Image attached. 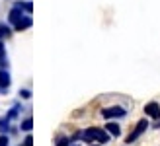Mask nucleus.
Segmentation results:
<instances>
[{
  "label": "nucleus",
  "instance_id": "nucleus-1",
  "mask_svg": "<svg viewBox=\"0 0 160 146\" xmlns=\"http://www.w3.org/2000/svg\"><path fill=\"white\" fill-rule=\"evenodd\" d=\"M109 133L108 131H103V129H98V127H90V129H86L84 133H80V139H82L84 142H100V144H106L109 142Z\"/></svg>",
  "mask_w": 160,
  "mask_h": 146
},
{
  "label": "nucleus",
  "instance_id": "nucleus-2",
  "mask_svg": "<svg viewBox=\"0 0 160 146\" xmlns=\"http://www.w3.org/2000/svg\"><path fill=\"white\" fill-rule=\"evenodd\" d=\"M147 127H148V121H147V119H141L139 123H137V127L133 129V133H129V136H127V144H131V142L137 140L139 136L147 131Z\"/></svg>",
  "mask_w": 160,
  "mask_h": 146
},
{
  "label": "nucleus",
  "instance_id": "nucleus-3",
  "mask_svg": "<svg viewBox=\"0 0 160 146\" xmlns=\"http://www.w3.org/2000/svg\"><path fill=\"white\" fill-rule=\"evenodd\" d=\"M125 113H127V111H125L123 107L115 105V107H106V109L102 111V115L106 117V119H113V117H115V119H119V117H125Z\"/></svg>",
  "mask_w": 160,
  "mask_h": 146
},
{
  "label": "nucleus",
  "instance_id": "nucleus-4",
  "mask_svg": "<svg viewBox=\"0 0 160 146\" xmlns=\"http://www.w3.org/2000/svg\"><path fill=\"white\" fill-rule=\"evenodd\" d=\"M145 113L148 117H152V119H160V105L156 101H150L145 105Z\"/></svg>",
  "mask_w": 160,
  "mask_h": 146
},
{
  "label": "nucleus",
  "instance_id": "nucleus-5",
  "mask_svg": "<svg viewBox=\"0 0 160 146\" xmlns=\"http://www.w3.org/2000/svg\"><path fill=\"white\" fill-rule=\"evenodd\" d=\"M10 88V74L6 68H0V92H6Z\"/></svg>",
  "mask_w": 160,
  "mask_h": 146
},
{
  "label": "nucleus",
  "instance_id": "nucleus-6",
  "mask_svg": "<svg viewBox=\"0 0 160 146\" xmlns=\"http://www.w3.org/2000/svg\"><path fill=\"white\" fill-rule=\"evenodd\" d=\"M31 23H33V20H31L29 16H23L20 22H16V23H14V29H16V31H23V29L31 27Z\"/></svg>",
  "mask_w": 160,
  "mask_h": 146
},
{
  "label": "nucleus",
  "instance_id": "nucleus-7",
  "mask_svg": "<svg viewBox=\"0 0 160 146\" xmlns=\"http://www.w3.org/2000/svg\"><path fill=\"white\" fill-rule=\"evenodd\" d=\"M22 18H23V14H22V8H20V6H14L12 10H10V16H8V20H10V23L14 26V23H16V22H20Z\"/></svg>",
  "mask_w": 160,
  "mask_h": 146
},
{
  "label": "nucleus",
  "instance_id": "nucleus-8",
  "mask_svg": "<svg viewBox=\"0 0 160 146\" xmlns=\"http://www.w3.org/2000/svg\"><path fill=\"white\" fill-rule=\"evenodd\" d=\"M106 131H108L111 136H119V134H121V129H119L117 123H108V125H106Z\"/></svg>",
  "mask_w": 160,
  "mask_h": 146
},
{
  "label": "nucleus",
  "instance_id": "nucleus-9",
  "mask_svg": "<svg viewBox=\"0 0 160 146\" xmlns=\"http://www.w3.org/2000/svg\"><path fill=\"white\" fill-rule=\"evenodd\" d=\"M12 35V29L6 26V23H0V41H2V39H8Z\"/></svg>",
  "mask_w": 160,
  "mask_h": 146
},
{
  "label": "nucleus",
  "instance_id": "nucleus-10",
  "mask_svg": "<svg viewBox=\"0 0 160 146\" xmlns=\"http://www.w3.org/2000/svg\"><path fill=\"white\" fill-rule=\"evenodd\" d=\"M20 127H22V131H26V133H29L31 129H33V119H31V117H28V119H23Z\"/></svg>",
  "mask_w": 160,
  "mask_h": 146
},
{
  "label": "nucleus",
  "instance_id": "nucleus-11",
  "mask_svg": "<svg viewBox=\"0 0 160 146\" xmlns=\"http://www.w3.org/2000/svg\"><path fill=\"white\" fill-rule=\"evenodd\" d=\"M0 66L6 68V53H4V43L0 41Z\"/></svg>",
  "mask_w": 160,
  "mask_h": 146
},
{
  "label": "nucleus",
  "instance_id": "nucleus-12",
  "mask_svg": "<svg viewBox=\"0 0 160 146\" xmlns=\"http://www.w3.org/2000/svg\"><path fill=\"white\" fill-rule=\"evenodd\" d=\"M16 6H20L22 10H26L28 14H31V10H33V4L31 2H16Z\"/></svg>",
  "mask_w": 160,
  "mask_h": 146
},
{
  "label": "nucleus",
  "instance_id": "nucleus-13",
  "mask_svg": "<svg viewBox=\"0 0 160 146\" xmlns=\"http://www.w3.org/2000/svg\"><path fill=\"white\" fill-rule=\"evenodd\" d=\"M8 127H10V119H8V117H2V119H0V133H6Z\"/></svg>",
  "mask_w": 160,
  "mask_h": 146
},
{
  "label": "nucleus",
  "instance_id": "nucleus-14",
  "mask_svg": "<svg viewBox=\"0 0 160 146\" xmlns=\"http://www.w3.org/2000/svg\"><path fill=\"white\" fill-rule=\"evenodd\" d=\"M18 111H20V107H18V105H14V107H12L10 111H8V115H6V117H8V119L12 121V119H14L16 115H18Z\"/></svg>",
  "mask_w": 160,
  "mask_h": 146
},
{
  "label": "nucleus",
  "instance_id": "nucleus-15",
  "mask_svg": "<svg viewBox=\"0 0 160 146\" xmlns=\"http://www.w3.org/2000/svg\"><path fill=\"white\" fill-rule=\"evenodd\" d=\"M8 144H10V139L6 134H0V146H8Z\"/></svg>",
  "mask_w": 160,
  "mask_h": 146
},
{
  "label": "nucleus",
  "instance_id": "nucleus-16",
  "mask_svg": "<svg viewBox=\"0 0 160 146\" xmlns=\"http://www.w3.org/2000/svg\"><path fill=\"white\" fill-rule=\"evenodd\" d=\"M57 146H70L68 139H57Z\"/></svg>",
  "mask_w": 160,
  "mask_h": 146
},
{
  "label": "nucleus",
  "instance_id": "nucleus-17",
  "mask_svg": "<svg viewBox=\"0 0 160 146\" xmlns=\"http://www.w3.org/2000/svg\"><path fill=\"white\" fill-rule=\"evenodd\" d=\"M20 95L23 97V100H29V97H31V92H29V90H20Z\"/></svg>",
  "mask_w": 160,
  "mask_h": 146
},
{
  "label": "nucleus",
  "instance_id": "nucleus-18",
  "mask_svg": "<svg viewBox=\"0 0 160 146\" xmlns=\"http://www.w3.org/2000/svg\"><path fill=\"white\" fill-rule=\"evenodd\" d=\"M22 146H33V139H31V136H28V139H26V142H23Z\"/></svg>",
  "mask_w": 160,
  "mask_h": 146
},
{
  "label": "nucleus",
  "instance_id": "nucleus-19",
  "mask_svg": "<svg viewBox=\"0 0 160 146\" xmlns=\"http://www.w3.org/2000/svg\"><path fill=\"white\" fill-rule=\"evenodd\" d=\"M90 146H100V144H90Z\"/></svg>",
  "mask_w": 160,
  "mask_h": 146
}]
</instances>
